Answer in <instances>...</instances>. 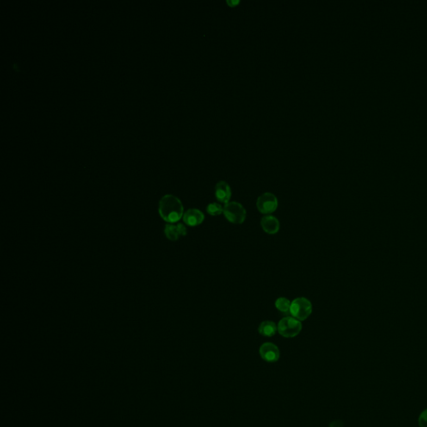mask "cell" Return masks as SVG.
Instances as JSON below:
<instances>
[{"mask_svg": "<svg viewBox=\"0 0 427 427\" xmlns=\"http://www.w3.org/2000/svg\"><path fill=\"white\" fill-rule=\"evenodd\" d=\"M184 222L189 226H196L202 224L205 219L204 214L197 209H190L186 211L183 215Z\"/></svg>", "mask_w": 427, "mask_h": 427, "instance_id": "8", "label": "cell"}, {"mask_svg": "<svg viewBox=\"0 0 427 427\" xmlns=\"http://www.w3.org/2000/svg\"><path fill=\"white\" fill-rule=\"evenodd\" d=\"M215 197L219 202L228 204L231 198V189L225 181H219L215 186Z\"/></svg>", "mask_w": 427, "mask_h": 427, "instance_id": "9", "label": "cell"}, {"mask_svg": "<svg viewBox=\"0 0 427 427\" xmlns=\"http://www.w3.org/2000/svg\"><path fill=\"white\" fill-rule=\"evenodd\" d=\"M420 427H427V409L422 411L418 419Z\"/></svg>", "mask_w": 427, "mask_h": 427, "instance_id": "14", "label": "cell"}, {"mask_svg": "<svg viewBox=\"0 0 427 427\" xmlns=\"http://www.w3.org/2000/svg\"><path fill=\"white\" fill-rule=\"evenodd\" d=\"M260 355L264 361L273 363L279 361L280 350L275 344L267 342V343H264L260 348Z\"/></svg>", "mask_w": 427, "mask_h": 427, "instance_id": "6", "label": "cell"}, {"mask_svg": "<svg viewBox=\"0 0 427 427\" xmlns=\"http://www.w3.org/2000/svg\"><path fill=\"white\" fill-rule=\"evenodd\" d=\"M164 234L169 240L175 241L180 238V236H186L187 235V230L183 224H178L176 225L167 224L164 227Z\"/></svg>", "mask_w": 427, "mask_h": 427, "instance_id": "7", "label": "cell"}, {"mask_svg": "<svg viewBox=\"0 0 427 427\" xmlns=\"http://www.w3.org/2000/svg\"><path fill=\"white\" fill-rule=\"evenodd\" d=\"M343 422L338 420V421H334L330 423L329 427H343Z\"/></svg>", "mask_w": 427, "mask_h": 427, "instance_id": "15", "label": "cell"}, {"mask_svg": "<svg viewBox=\"0 0 427 427\" xmlns=\"http://www.w3.org/2000/svg\"><path fill=\"white\" fill-rule=\"evenodd\" d=\"M207 212H208L209 214H211L212 216H216V215H219L222 213H224V208L219 204L211 203L207 206Z\"/></svg>", "mask_w": 427, "mask_h": 427, "instance_id": "13", "label": "cell"}, {"mask_svg": "<svg viewBox=\"0 0 427 427\" xmlns=\"http://www.w3.org/2000/svg\"><path fill=\"white\" fill-rule=\"evenodd\" d=\"M224 214L229 221L240 225L245 220V209L238 202H229L224 207Z\"/></svg>", "mask_w": 427, "mask_h": 427, "instance_id": "4", "label": "cell"}, {"mask_svg": "<svg viewBox=\"0 0 427 427\" xmlns=\"http://www.w3.org/2000/svg\"><path fill=\"white\" fill-rule=\"evenodd\" d=\"M278 332L286 338L298 336L302 330V324L294 317H286L278 324Z\"/></svg>", "mask_w": 427, "mask_h": 427, "instance_id": "2", "label": "cell"}, {"mask_svg": "<svg viewBox=\"0 0 427 427\" xmlns=\"http://www.w3.org/2000/svg\"><path fill=\"white\" fill-rule=\"evenodd\" d=\"M291 301L285 297H280L275 301V307L282 313H288L291 310Z\"/></svg>", "mask_w": 427, "mask_h": 427, "instance_id": "12", "label": "cell"}, {"mask_svg": "<svg viewBox=\"0 0 427 427\" xmlns=\"http://www.w3.org/2000/svg\"><path fill=\"white\" fill-rule=\"evenodd\" d=\"M159 213L161 218L168 223H175L183 217V205L175 195L166 194L160 200Z\"/></svg>", "mask_w": 427, "mask_h": 427, "instance_id": "1", "label": "cell"}, {"mask_svg": "<svg viewBox=\"0 0 427 427\" xmlns=\"http://www.w3.org/2000/svg\"><path fill=\"white\" fill-rule=\"evenodd\" d=\"M256 206L261 213H273L278 207L277 198L271 193H265L258 198Z\"/></svg>", "mask_w": 427, "mask_h": 427, "instance_id": "5", "label": "cell"}, {"mask_svg": "<svg viewBox=\"0 0 427 427\" xmlns=\"http://www.w3.org/2000/svg\"><path fill=\"white\" fill-rule=\"evenodd\" d=\"M261 224L262 229L268 234L273 235L277 233L280 230V222L275 216L272 215L264 216L261 219Z\"/></svg>", "mask_w": 427, "mask_h": 427, "instance_id": "10", "label": "cell"}, {"mask_svg": "<svg viewBox=\"0 0 427 427\" xmlns=\"http://www.w3.org/2000/svg\"><path fill=\"white\" fill-rule=\"evenodd\" d=\"M258 330L261 336L271 337V336H275V333L278 330V328L275 322L267 320V321L262 322L260 324Z\"/></svg>", "mask_w": 427, "mask_h": 427, "instance_id": "11", "label": "cell"}, {"mask_svg": "<svg viewBox=\"0 0 427 427\" xmlns=\"http://www.w3.org/2000/svg\"><path fill=\"white\" fill-rule=\"evenodd\" d=\"M290 312L292 317L298 320H305L311 316L312 312V305L306 298L300 297L293 300L291 305Z\"/></svg>", "mask_w": 427, "mask_h": 427, "instance_id": "3", "label": "cell"}]
</instances>
